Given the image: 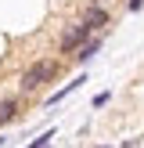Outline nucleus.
Listing matches in <instances>:
<instances>
[{
  "label": "nucleus",
  "instance_id": "obj_1",
  "mask_svg": "<svg viewBox=\"0 0 144 148\" xmlns=\"http://www.w3.org/2000/svg\"><path fill=\"white\" fill-rule=\"evenodd\" d=\"M54 69H58L54 62H47V58H36V62L29 65L25 72H22V79H18V87H22V94H33V90H40V87L47 83L50 76H54Z\"/></svg>",
  "mask_w": 144,
  "mask_h": 148
},
{
  "label": "nucleus",
  "instance_id": "obj_2",
  "mask_svg": "<svg viewBox=\"0 0 144 148\" xmlns=\"http://www.w3.org/2000/svg\"><path fill=\"white\" fill-rule=\"evenodd\" d=\"M90 36H94V29L86 25V22H76V25H69V29L61 33V43H58V47H61V54H76Z\"/></svg>",
  "mask_w": 144,
  "mask_h": 148
},
{
  "label": "nucleus",
  "instance_id": "obj_3",
  "mask_svg": "<svg viewBox=\"0 0 144 148\" xmlns=\"http://www.w3.org/2000/svg\"><path fill=\"white\" fill-rule=\"evenodd\" d=\"M108 18H112V14H108L105 4H86V11H83V18H79V22H86V25L97 33L101 25H108Z\"/></svg>",
  "mask_w": 144,
  "mask_h": 148
},
{
  "label": "nucleus",
  "instance_id": "obj_4",
  "mask_svg": "<svg viewBox=\"0 0 144 148\" xmlns=\"http://www.w3.org/2000/svg\"><path fill=\"white\" fill-rule=\"evenodd\" d=\"M97 51H101V40H97V36H90V40H86V43H83V47H79V51H76V54H72V58H76V62H79V65H86V62H90V58H94V54H97Z\"/></svg>",
  "mask_w": 144,
  "mask_h": 148
},
{
  "label": "nucleus",
  "instance_id": "obj_5",
  "mask_svg": "<svg viewBox=\"0 0 144 148\" xmlns=\"http://www.w3.org/2000/svg\"><path fill=\"white\" fill-rule=\"evenodd\" d=\"M14 116H18V101H14V98H4V101H0V127H7Z\"/></svg>",
  "mask_w": 144,
  "mask_h": 148
},
{
  "label": "nucleus",
  "instance_id": "obj_6",
  "mask_svg": "<svg viewBox=\"0 0 144 148\" xmlns=\"http://www.w3.org/2000/svg\"><path fill=\"white\" fill-rule=\"evenodd\" d=\"M83 83H86V76H76V79H72L69 87H61V90H58V94H50V98H47V105H58V101H61L65 94H72V90H79V87H83Z\"/></svg>",
  "mask_w": 144,
  "mask_h": 148
},
{
  "label": "nucleus",
  "instance_id": "obj_7",
  "mask_svg": "<svg viewBox=\"0 0 144 148\" xmlns=\"http://www.w3.org/2000/svg\"><path fill=\"white\" fill-rule=\"evenodd\" d=\"M144 7V0H130V11H141Z\"/></svg>",
  "mask_w": 144,
  "mask_h": 148
},
{
  "label": "nucleus",
  "instance_id": "obj_8",
  "mask_svg": "<svg viewBox=\"0 0 144 148\" xmlns=\"http://www.w3.org/2000/svg\"><path fill=\"white\" fill-rule=\"evenodd\" d=\"M0 145H4V137H0Z\"/></svg>",
  "mask_w": 144,
  "mask_h": 148
}]
</instances>
